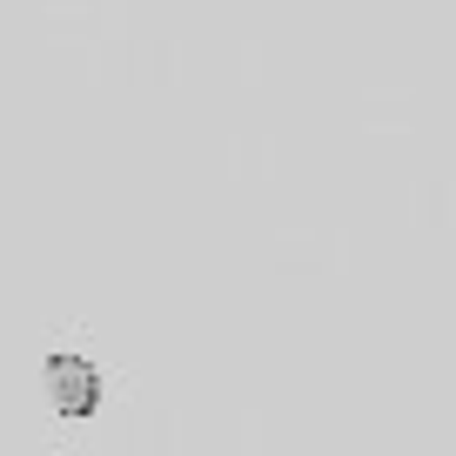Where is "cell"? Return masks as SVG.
<instances>
[{
	"label": "cell",
	"instance_id": "1",
	"mask_svg": "<svg viewBox=\"0 0 456 456\" xmlns=\"http://www.w3.org/2000/svg\"><path fill=\"white\" fill-rule=\"evenodd\" d=\"M54 389H61V403H74V410L87 403V376H81V370H68V356L54 362Z\"/></svg>",
	"mask_w": 456,
	"mask_h": 456
}]
</instances>
